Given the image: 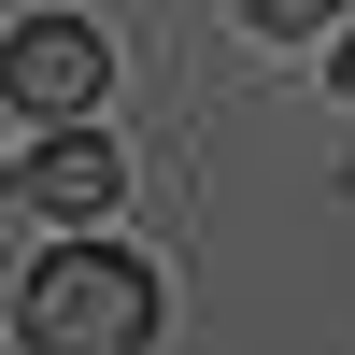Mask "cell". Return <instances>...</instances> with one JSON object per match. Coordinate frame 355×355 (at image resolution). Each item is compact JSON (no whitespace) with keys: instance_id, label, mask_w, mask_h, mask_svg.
<instances>
[{"instance_id":"obj_1","label":"cell","mask_w":355,"mask_h":355,"mask_svg":"<svg viewBox=\"0 0 355 355\" xmlns=\"http://www.w3.org/2000/svg\"><path fill=\"white\" fill-rule=\"evenodd\" d=\"M142 327H157V270L114 256V242H57L15 284V341L28 355H142Z\"/></svg>"},{"instance_id":"obj_2","label":"cell","mask_w":355,"mask_h":355,"mask_svg":"<svg viewBox=\"0 0 355 355\" xmlns=\"http://www.w3.org/2000/svg\"><path fill=\"white\" fill-rule=\"evenodd\" d=\"M100 85H114V43H100L85 15H28V28H0V100H15V114L71 128V114H100Z\"/></svg>"},{"instance_id":"obj_3","label":"cell","mask_w":355,"mask_h":355,"mask_svg":"<svg viewBox=\"0 0 355 355\" xmlns=\"http://www.w3.org/2000/svg\"><path fill=\"white\" fill-rule=\"evenodd\" d=\"M0 199H28L43 227H100L114 199H128V171H114V142L85 128V114H71V128H57L43 157H15V171H0Z\"/></svg>"},{"instance_id":"obj_4","label":"cell","mask_w":355,"mask_h":355,"mask_svg":"<svg viewBox=\"0 0 355 355\" xmlns=\"http://www.w3.org/2000/svg\"><path fill=\"white\" fill-rule=\"evenodd\" d=\"M242 15H256V28H284V43H299V28H327L341 0H242Z\"/></svg>"},{"instance_id":"obj_5","label":"cell","mask_w":355,"mask_h":355,"mask_svg":"<svg viewBox=\"0 0 355 355\" xmlns=\"http://www.w3.org/2000/svg\"><path fill=\"white\" fill-rule=\"evenodd\" d=\"M327 85H341V100H355V43H341V57H327Z\"/></svg>"}]
</instances>
